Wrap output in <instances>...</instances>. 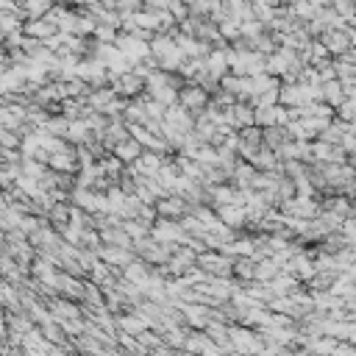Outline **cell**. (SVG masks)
Listing matches in <instances>:
<instances>
[{
    "label": "cell",
    "mask_w": 356,
    "mask_h": 356,
    "mask_svg": "<svg viewBox=\"0 0 356 356\" xmlns=\"http://www.w3.org/2000/svg\"><path fill=\"white\" fill-rule=\"evenodd\" d=\"M25 20H42L56 9V0H17Z\"/></svg>",
    "instance_id": "cell-1"
},
{
    "label": "cell",
    "mask_w": 356,
    "mask_h": 356,
    "mask_svg": "<svg viewBox=\"0 0 356 356\" xmlns=\"http://www.w3.org/2000/svg\"><path fill=\"white\" fill-rule=\"evenodd\" d=\"M178 101H181L184 109L200 112V109L206 106V90H200V87H187V90L178 92Z\"/></svg>",
    "instance_id": "cell-2"
},
{
    "label": "cell",
    "mask_w": 356,
    "mask_h": 356,
    "mask_svg": "<svg viewBox=\"0 0 356 356\" xmlns=\"http://www.w3.org/2000/svg\"><path fill=\"white\" fill-rule=\"evenodd\" d=\"M142 87H145V81H142V76H136V73H125V76L114 78V92L117 95H136Z\"/></svg>",
    "instance_id": "cell-3"
},
{
    "label": "cell",
    "mask_w": 356,
    "mask_h": 356,
    "mask_svg": "<svg viewBox=\"0 0 356 356\" xmlns=\"http://www.w3.org/2000/svg\"><path fill=\"white\" fill-rule=\"evenodd\" d=\"M114 156L120 159V162H136L139 156H142V145L131 136V139H125L120 148H114Z\"/></svg>",
    "instance_id": "cell-4"
},
{
    "label": "cell",
    "mask_w": 356,
    "mask_h": 356,
    "mask_svg": "<svg viewBox=\"0 0 356 356\" xmlns=\"http://www.w3.org/2000/svg\"><path fill=\"white\" fill-rule=\"evenodd\" d=\"M184 198H167V200H162L159 206H156V211L162 218H178V215H184Z\"/></svg>",
    "instance_id": "cell-5"
},
{
    "label": "cell",
    "mask_w": 356,
    "mask_h": 356,
    "mask_svg": "<svg viewBox=\"0 0 356 356\" xmlns=\"http://www.w3.org/2000/svg\"><path fill=\"white\" fill-rule=\"evenodd\" d=\"M67 3H76V0H67Z\"/></svg>",
    "instance_id": "cell-6"
}]
</instances>
